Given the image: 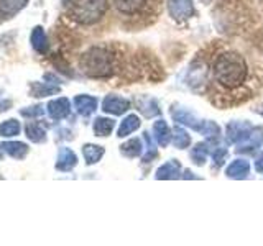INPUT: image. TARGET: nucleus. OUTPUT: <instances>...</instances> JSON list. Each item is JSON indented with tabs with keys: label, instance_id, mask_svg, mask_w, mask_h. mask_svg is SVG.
I'll list each match as a JSON object with an SVG mask.
<instances>
[{
	"label": "nucleus",
	"instance_id": "obj_1",
	"mask_svg": "<svg viewBox=\"0 0 263 246\" xmlns=\"http://www.w3.org/2000/svg\"><path fill=\"white\" fill-rule=\"evenodd\" d=\"M211 94L216 104L219 97H224V105L243 102L252 97L253 77L245 57L234 49H222L212 57L211 63Z\"/></svg>",
	"mask_w": 263,
	"mask_h": 246
},
{
	"label": "nucleus",
	"instance_id": "obj_2",
	"mask_svg": "<svg viewBox=\"0 0 263 246\" xmlns=\"http://www.w3.org/2000/svg\"><path fill=\"white\" fill-rule=\"evenodd\" d=\"M81 68L90 77H109L114 72V56L105 48H92L82 56Z\"/></svg>",
	"mask_w": 263,
	"mask_h": 246
},
{
	"label": "nucleus",
	"instance_id": "obj_3",
	"mask_svg": "<svg viewBox=\"0 0 263 246\" xmlns=\"http://www.w3.org/2000/svg\"><path fill=\"white\" fill-rule=\"evenodd\" d=\"M66 8L76 22L92 25L107 12V0H66Z\"/></svg>",
	"mask_w": 263,
	"mask_h": 246
},
{
	"label": "nucleus",
	"instance_id": "obj_4",
	"mask_svg": "<svg viewBox=\"0 0 263 246\" xmlns=\"http://www.w3.org/2000/svg\"><path fill=\"white\" fill-rule=\"evenodd\" d=\"M253 127L247 121H230L227 125V139L230 143H240L249 138Z\"/></svg>",
	"mask_w": 263,
	"mask_h": 246
},
{
	"label": "nucleus",
	"instance_id": "obj_5",
	"mask_svg": "<svg viewBox=\"0 0 263 246\" xmlns=\"http://www.w3.org/2000/svg\"><path fill=\"white\" fill-rule=\"evenodd\" d=\"M170 15L175 20H187L194 13L191 0H170L168 2Z\"/></svg>",
	"mask_w": 263,
	"mask_h": 246
},
{
	"label": "nucleus",
	"instance_id": "obj_6",
	"mask_svg": "<svg viewBox=\"0 0 263 246\" xmlns=\"http://www.w3.org/2000/svg\"><path fill=\"white\" fill-rule=\"evenodd\" d=\"M263 141V127H257L252 130L249 138H245L243 141L237 143V153H253L257 148H260Z\"/></svg>",
	"mask_w": 263,
	"mask_h": 246
},
{
	"label": "nucleus",
	"instance_id": "obj_7",
	"mask_svg": "<svg viewBox=\"0 0 263 246\" xmlns=\"http://www.w3.org/2000/svg\"><path fill=\"white\" fill-rule=\"evenodd\" d=\"M130 109V102L127 98H122L117 95H109L104 98L102 102V110L112 115H122Z\"/></svg>",
	"mask_w": 263,
	"mask_h": 246
},
{
	"label": "nucleus",
	"instance_id": "obj_8",
	"mask_svg": "<svg viewBox=\"0 0 263 246\" xmlns=\"http://www.w3.org/2000/svg\"><path fill=\"white\" fill-rule=\"evenodd\" d=\"M171 115H173V118H175V121L181 123V125H184V127L193 128L196 131H201V133H202L205 121H202V120H199L197 117H194L191 112H186V110H173Z\"/></svg>",
	"mask_w": 263,
	"mask_h": 246
},
{
	"label": "nucleus",
	"instance_id": "obj_9",
	"mask_svg": "<svg viewBox=\"0 0 263 246\" xmlns=\"http://www.w3.org/2000/svg\"><path fill=\"white\" fill-rule=\"evenodd\" d=\"M114 5L123 15H137L148 7V0H114Z\"/></svg>",
	"mask_w": 263,
	"mask_h": 246
},
{
	"label": "nucleus",
	"instance_id": "obj_10",
	"mask_svg": "<svg viewBox=\"0 0 263 246\" xmlns=\"http://www.w3.org/2000/svg\"><path fill=\"white\" fill-rule=\"evenodd\" d=\"M69 100L68 98H56V100H51L48 104V113L49 117L54 118V120H61L64 117H68L69 115Z\"/></svg>",
	"mask_w": 263,
	"mask_h": 246
},
{
	"label": "nucleus",
	"instance_id": "obj_11",
	"mask_svg": "<svg viewBox=\"0 0 263 246\" xmlns=\"http://www.w3.org/2000/svg\"><path fill=\"white\" fill-rule=\"evenodd\" d=\"M74 105H76L78 113H81L82 117H89L97 109V98L90 95H78L74 98Z\"/></svg>",
	"mask_w": 263,
	"mask_h": 246
},
{
	"label": "nucleus",
	"instance_id": "obj_12",
	"mask_svg": "<svg viewBox=\"0 0 263 246\" xmlns=\"http://www.w3.org/2000/svg\"><path fill=\"white\" fill-rule=\"evenodd\" d=\"M227 177L230 179H245L250 174V164L245 159H235L226 171Z\"/></svg>",
	"mask_w": 263,
	"mask_h": 246
},
{
	"label": "nucleus",
	"instance_id": "obj_13",
	"mask_svg": "<svg viewBox=\"0 0 263 246\" xmlns=\"http://www.w3.org/2000/svg\"><path fill=\"white\" fill-rule=\"evenodd\" d=\"M78 164V158L69 148H61L60 154H58V161H56V169L60 171H71L74 166Z\"/></svg>",
	"mask_w": 263,
	"mask_h": 246
},
{
	"label": "nucleus",
	"instance_id": "obj_14",
	"mask_svg": "<svg viewBox=\"0 0 263 246\" xmlns=\"http://www.w3.org/2000/svg\"><path fill=\"white\" fill-rule=\"evenodd\" d=\"M0 146H2V150L8 156H12V158H15V159H23L28 153V146L25 143H20V141H5Z\"/></svg>",
	"mask_w": 263,
	"mask_h": 246
},
{
	"label": "nucleus",
	"instance_id": "obj_15",
	"mask_svg": "<svg viewBox=\"0 0 263 246\" xmlns=\"http://www.w3.org/2000/svg\"><path fill=\"white\" fill-rule=\"evenodd\" d=\"M31 46L35 48L36 53L45 54L48 51V39H46V33L41 27H35L31 31Z\"/></svg>",
	"mask_w": 263,
	"mask_h": 246
},
{
	"label": "nucleus",
	"instance_id": "obj_16",
	"mask_svg": "<svg viewBox=\"0 0 263 246\" xmlns=\"http://www.w3.org/2000/svg\"><path fill=\"white\" fill-rule=\"evenodd\" d=\"M153 133H155V138H156V141H158V145H161L163 148L164 146H168L170 143V139H171V131L166 125V121L164 120H158V121H155V125H153Z\"/></svg>",
	"mask_w": 263,
	"mask_h": 246
},
{
	"label": "nucleus",
	"instance_id": "obj_17",
	"mask_svg": "<svg viewBox=\"0 0 263 246\" xmlns=\"http://www.w3.org/2000/svg\"><path fill=\"white\" fill-rule=\"evenodd\" d=\"M82 154H84L87 164H96L104 156V148L97 145H84L82 146Z\"/></svg>",
	"mask_w": 263,
	"mask_h": 246
},
{
	"label": "nucleus",
	"instance_id": "obj_18",
	"mask_svg": "<svg viewBox=\"0 0 263 246\" xmlns=\"http://www.w3.org/2000/svg\"><path fill=\"white\" fill-rule=\"evenodd\" d=\"M179 177V164L176 161H170L156 171V179H178Z\"/></svg>",
	"mask_w": 263,
	"mask_h": 246
},
{
	"label": "nucleus",
	"instance_id": "obj_19",
	"mask_svg": "<svg viewBox=\"0 0 263 246\" xmlns=\"http://www.w3.org/2000/svg\"><path fill=\"white\" fill-rule=\"evenodd\" d=\"M140 128V118L137 115H128V117L123 118L122 125L119 128V136L123 138V136H128L130 133H134V131Z\"/></svg>",
	"mask_w": 263,
	"mask_h": 246
},
{
	"label": "nucleus",
	"instance_id": "obj_20",
	"mask_svg": "<svg viewBox=\"0 0 263 246\" xmlns=\"http://www.w3.org/2000/svg\"><path fill=\"white\" fill-rule=\"evenodd\" d=\"M28 0H0V8L5 15H15L27 7Z\"/></svg>",
	"mask_w": 263,
	"mask_h": 246
},
{
	"label": "nucleus",
	"instance_id": "obj_21",
	"mask_svg": "<svg viewBox=\"0 0 263 246\" xmlns=\"http://www.w3.org/2000/svg\"><path fill=\"white\" fill-rule=\"evenodd\" d=\"M115 127V121L112 118H104V117H99L94 121V133L97 136H107L112 133V130Z\"/></svg>",
	"mask_w": 263,
	"mask_h": 246
},
{
	"label": "nucleus",
	"instance_id": "obj_22",
	"mask_svg": "<svg viewBox=\"0 0 263 246\" xmlns=\"http://www.w3.org/2000/svg\"><path fill=\"white\" fill-rule=\"evenodd\" d=\"M25 133H27L28 139H31L33 143H43L46 139L45 130L41 128L38 123H28V125L25 127Z\"/></svg>",
	"mask_w": 263,
	"mask_h": 246
},
{
	"label": "nucleus",
	"instance_id": "obj_23",
	"mask_svg": "<svg viewBox=\"0 0 263 246\" xmlns=\"http://www.w3.org/2000/svg\"><path fill=\"white\" fill-rule=\"evenodd\" d=\"M30 92L33 97H46V95H53L60 92V87H53V86H46L41 84V82H33Z\"/></svg>",
	"mask_w": 263,
	"mask_h": 246
},
{
	"label": "nucleus",
	"instance_id": "obj_24",
	"mask_svg": "<svg viewBox=\"0 0 263 246\" xmlns=\"http://www.w3.org/2000/svg\"><path fill=\"white\" fill-rule=\"evenodd\" d=\"M138 109L142 113H145V117H155V115L160 113L156 100H153V98H146V97L142 98V100H138Z\"/></svg>",
	"mask_w": 263,
	"mask_h": 246
},
{
	"label": "nucleus",
	"instance_id": "obj_25",
	"mask_svg": "<svg viewBox=\"0 0 263 246\" xmlns=\"http://www.w3.org/2000/svg\"><path fill=\"white\" fill-rule=\"evenodd\" d=\"M120 151L122 154H125L127 158H135V156H140V153H142V141L140 139H130V141H127L125 145L120 146Z\"/></svg>",
	"mask_w": 263,
	"mask_h": 246
},
{
	"label": "nucleus",
	"instance_id": "obj_26",
	"mask_svg": "<svg viewBox=\"0 0 263 246\" xmlns=\"http://www.w3.org/2000/svg\"><path fill=\"white\" fill-rule=\"evenodd\" d=\"M173 143H175V146L178 148V150H184V148H187L189 143H191V138H189V135L183 128L176 127L175 130H173Z\"/></svg>",
	"mask_w": 263,
	"mask_h": 246
},
{
	"label": "nucleus",
	"instance_id": "obj_27",
	"mask_svg": "<svg viewBox=\"0 0 263 246\" xmlns=\"http://www.w3.org/2000/svg\"><path fill=\"white\" fill-rule=\"evenodd\" d=\"M20 133V123L16 120H7L0 125V136L10 138Z\"/></svg>",
	"mask_w": 263,
	"mask_h": 246
},
{
	"label": "nucleus",
	"instance_id": "obj_28",
	"mask_svg": "<svg viewBox=\"0 0 263 246\" xmlns=\"http://www.w3.org/2000/svg\"><path fill=\"white\" fill-rule=\"evenodd\" d=\"M205 158H208V145H205V143L196 145L193 148V151H191V159L194 161V164H197V166H202V164L205 162Z\"/></svg>",
	"mask_w": 263,
	"mask_h": 246
},
{
	"label": "nucleus",
	"instance_id": "obj_29",
	"mask_svg": "<svg viewBox=\"0 0 263 246\" xmlns=\"http://www.w3.org/2000/svg\"><path fill=\"white\" fill-rule=\"evenodd\" d=\"M227 156H229V153H227L226 148H217V150H214V151H212V159L216 161V166H217V168L222 166V164L226 162Z\"/></svg>",
	"mask_w": 263,
	"mask_h": 246
},
{
	"label": "nucleus",
	"instance_id": "obj_30",
	"mask_svg": "<svg viewBox=\"0 0 263 246\" xmlns=\"http://www.w3.org/2000/svg\"><path fill=\"white\" fill-rule=\"evenodd\" d=\"M41 107H30V109H25L22 110V115L23 117H38V115H41Z\"/></svg>",
	"mask_w": 263,
	"mask_h": 246
},
{
	"label": "nucleus",
	"instance_id": "obj_31",
	"mask_svg": "<svg viewBox=\"0 0 263 246\" xmlns=\"http://www.w3.org/2000/svg\"><path fill=\"white\" fill-rule=\"evenodd\" d=\"M255 169H257V172H263V153L255 159Z\"/></svg>",
	"mask_w": 263,
	"mask_h": 246
},
{
	"label": "nucleus",
	"instance_id": "obj_32",
	"mask_svg": "<svg viewBox=\"0 0 263 246\" xmlns=\"http://www.w3.org/2000/svg\"><path fill=\"white\" fill-rule=\"evenodd\" d=\"M255 112H257V113H260L261 117H263V107H258V109H255Z\"/></svg>",
	"mask_w": 263,
	"mask_h": 246
},
{
	"label": "nucleus",
	"instance_id": "obj_33",
	"mask_svg": "<svg viewBox=\"0 0 263 246\" xmlns=\"http://www.w3.org/2000/svg\"><path fill=\"white\" fill-rule=\"evenodd\" d=\"M4 15H5V13L2 12V8H0V23H2V20H4V18H2V16H4Z\"/></svg>",
	"mask_w": 263,
	"mask_h": 246
},
{
	"label": "nucleus",
	"instance_id": "obj_34",
	"mask_svg": "<svg viewBox=\"0 0 263 246\" xmlns=\"http://www.w3.org/2000/svg\"><path fill=\"white\" fill-rule=\"evenodd\" d=\"M0 158H2V151H0Z\"/></svg>",
	"mask_w": 263,
	"mask_h": 246
}]
</instances>
